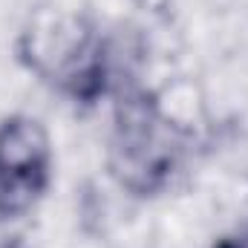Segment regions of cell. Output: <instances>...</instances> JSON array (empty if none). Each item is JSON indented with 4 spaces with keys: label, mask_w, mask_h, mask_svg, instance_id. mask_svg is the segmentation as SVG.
Instances as JSON below:
<instances>
[{
    "label": "cell",
    "mask_w": 248,
    "mask_h": 248,
    "mask_svg": "<svg viewBox=\"0 0 248 248\" xmlns=\"http://www.w3.org/2000/svg\"><path fill=\"white\" fill-rule=\"evenodd\" d=\"M237 246H240V248H248V231L243 234V237H237Z\"/></svg>",
    "instance_id": "5"
},
{
    "label": "cell",
    "mask_w": 248,
    "mask_h": 248,
    "mask_svg": "<svg viewBox=\"0 0 248 248\" xmlns=\"http://www.w3.org/2000/svg\"><path fill=\"white\" fill-rule=\"evenodd\" d=\"M182 156V133L162 101L147 90H127L116 98L110 136V173L116 182L150 196L170 182Z\"/></svg>",
    "instance_id": "2"
},
{
    "label": "cell",
    "mask_w": 248,
    "mask_h": 248,
    "mask_svg": "<svg viewBox=\"0 0 248 248\" xmlns=\"http://www.w3.org/2000/svg\"><path fill=\"white\" fill-rule=\"evenodd\" d=\"M52 182V141L41 119L17 113L0 122V219L26 217Z\"/></svg>",
    "instance_id": "3"
},
{
    "label": "cell",
    "mask_w": 248,
    "mask_h": 248,
    "mask_svg": "<svg viewBox=\"0 0 248 248\" xmlns=\"http://www.w3.org/2000/svg\"><path fill=\"white\" fill-rule=\"evenodd\" d=\"M211 248H240V246H237V237H225V240H219L217 246H211Z\"/></svg>",
    "instance_id": "4"
},
{
    "label": "cell",
    "mask_w": 248,
    "mask_h": 248,
    "mask_svg": "<svg viewBox=\"0 0 248 248\" xmlns=\"http://www.w3.org/2000/svg\"><path fill=\"white\" fill-rule=\"evenodd\" d=\"M20 58L41 81L72 101L90 104L107 93V44L81 15L58 9L38 12L20 35Z\"/></svg>",
    "instance_id": "1"
}]
</instances>
